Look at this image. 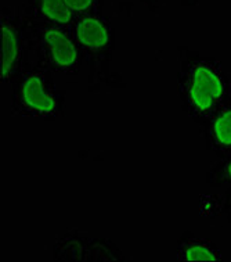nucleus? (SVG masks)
Returning a JSON list of instances; mask_svg holds the SVG:
<instances>
[{
  "mask_svg": "<svg viewBox=\"0 0 231 262\" xmlns=\"http://www.w3.org/2000/svg\"><path fill=\"white\" fill-rule=\"evenodd\" d=\"M224 88L220 76L206 66L195 68L190 85V99L193 104L201 111L212 108L220 100Z\"/></svg>",
  "mask_w": 231,
  "mask_h": 262,
  "instance_id": "1",
  "label": "nucleus"
},
{
  "mask_svg": "<svg viewBox=\"0 0 231 262\" xmlns=\"http://www.w3.org/2000/svg\"><path fill=\"white\" fill-rule=\"evenodd\" d=\"M21 99L24 104L39 114H52L56 110V100L43 85L39 76H29L21 86Z\"/></svg>",
  "mask_w": 231,
  "mask_h": 262,
  "instance_id": "2",
  "label": "nucleus"
},
{
  "mask_svg": "<svg viewBox=\"0 0 231 262\" xmlns=\"http://www.w3.org/2000/svg\"><path fill=\"white\" fill-rule=\"evenodd\" d=\"M53 61L61 68L72 67L76 61V49L61 31L50 29L44 35Z\"/></svg>",
  "mask_w": 231,
  "mask_h": 262,
  "instance_id": "3",
  "label": "nucleus"
},
{
  "mask_svg": "<svg viewBox=\"0 0 231 262\" xmlns=\"http://www.w3.org/2000/svg\"><path fill=\"white\" fill-rule=\"evenodd\" d=\"M19 45L15 32L10 25H2V79L7 81L18 60Z\"/></svg>",
  "mask_w": 231,
  "mask_h": 262,
  "instance_id": "4",
  "label": "nucleus"
},
{
  "mask_svg": "<svg viewBox=\"0 0 231 262\" xmlns=\"http://www.w3.org/2000/svg\"><path fill=\"white\" fill-rule=\"evenodd\" d=\"M76 36L85 46L90 49L103 48L108 42V32L104 27L103 23H100L96 18H85L80 21L76 28Z\"/></svg>",
  "mask_w": 231,
  "mask_h": 262,
  "instance_id": "5",
  "label": "nucleus"
},
{
  "mask_svg": "<svg viewBox=\"0 0 231 262\" xmlns=\"http://www.w3.org/2000/svg\"><path fill=\"white\" fill-rule=\"evenodd\" d=\"M40 9L43 14L56 23L65 24L71 19V9L64 0H40Z\"/></svg>",
  "mask_w": 231,
  "mask_h": 262,
  "instance_id": "6",
  "label": "nucleus"
},
{
  "mask_svg": "<svg viewBox=\"0 0 231 262\" xmlns=\"http://www.w3.org/2000/svg\"><path fill=\"white\" fill-rule=\"evenodd\" d=\"M213 135L220 146H231V110L217 117L213 125Z\"/></svg>",
  "mask_w": 231,
  "mask_h": 262,
  "instance_id": "7",
  "label": "nucleus"
},
{
  "mask_svg": "<svg viewBox=\"0 0 231 262\" xmlns=\"http://www.w3.org/2000/svg\"><path fill=\"white\" fill-rule=\"evenodd\" d=\"M187 261H217L216 254L202 243H191L186 246L181 254Z\"/></svg>",
  "mask_w": 231,
  "mask_h": 262,
  "instance_id": "8",
  "label": "nucleus"
},
{
  "mask_svg": "<svg viewBox=\"0 0 231 262\" xmlns=\"http://www.w3.org/2000/svg\"><path fill=\"white\" fill-rule=\"evenodd\" d=\"M68 7L72 10H76V11H82V10H86L91 5L93 0H64Z\"/></svg>",
  "mask_w": 231,
  "mask_h": 262,
  "instance_id": "9",
  "label": "nucleus"
},
{
  "mask_svg": "<svg viewBox=\"0 0 231 262\" xmlns=\"http://www.w3.org/2000/svg\"><path fill=\"white\" fill-rule=\"evenodd\" d=\"M227 177L231 179V162L227 165Z\"/></svg>",
  "mask_w": 231,
  "mask_h": 262,
  "instance_id": "10",
  "label": "nucleus"
}]
</instances>
